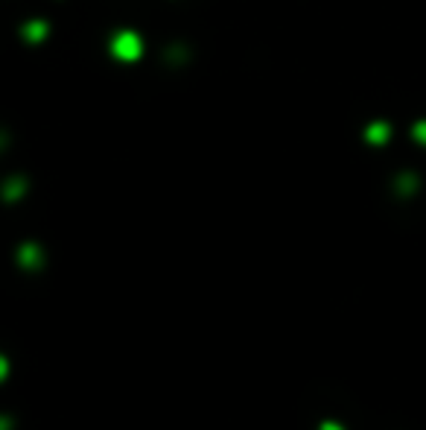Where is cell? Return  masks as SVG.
<instances>
[{"label":"cell","mask_w":426,"mask_h":430,"mask_svg":"<svg viewBox=\"0 0 426 430\" xmlns=\"http://www.w3.org/2000/svg\"><path fill=\"white\" fill-rule=\"evenodd\" d=\"M111 56L120 62H138L143 56V38L135 30H120L111 35Z\"/></svg>","instance_id":"6da1fadb"},{"label":"cell","mask_w":426,"mask_h":430,"mask_svg":"<svg viewBox=\"0 0 426 430\" xmlns=\"http://www.w3.org/2000/svg\"><path fill=\"white\" fill-rule=\"evenodd\" d=\"M391 138V126L385 123V120H374V123H368L365 129V141L368 143H374V147H385Z\"/></svg>","instance_id":"7a4b0ae2"},{"label":"cell","mask_w":426,"mask_h":430,"mask_svg":"<svg viewBox=\"0 0 426 430\" xmlns=\"http://www.w3.org/2000/svg\"><path fill=\"white\" fill-rule=\"evenodd\" d=\"M21 35H24L30 44H38V42H44V38L50 35V24H47V21H26L24 30H21Z\"/></svg>","instance_id":"3957f363"},{"label":"cell","mask_w":426,"mask_h":430,"mask_svg":"<svg viewBox=\"0 0 426 430\" xmlns=\"http://www.w3.org/2000/svg\"><path fill=\"white\" fill-rule=\"evenodd\" d=\"M18 258H21V264L26 267V269H35L38 264H41V249L38 246H33V243H26V246H21V252H18Z\"/></svg>","instance_id":"277c9868"},{"label":"cell","mask_w":426,"mask_h":430,"mask_svg":"<svg viewBox=\"0 0 426 430\" xmlns=\"http://www.w3.org/2000/svg\"><path fill=\"white\" fill-rule=\"evenodd\" d=\"M26 193V181L24 179H9L6 181V188H3V199H9V202H15V199H21Z\"/></svg>","instance_id":"5b68a950"},{"label":"cell","mask_w":426,"mask_h":430,"mask_svg":"<svg viewBox=\"0 0 426 430\" xmlns=\"http://www.w3.org/2000/svg\"><path fill=\"white\" fill-rule=\"evenodd\" d=\"M397 188H400V193H415L418 190V179L406 173V176L397 179Z\"/></svg>","instance_id":"8992f818"},{"label":"cell","mask_w":426,"mask_h":430,"mask_svg":"<svg viewBox=\"0 0 426 430\" xmlns=\"http://www.w3.org/2000/svg\"><path fill=\"white\" fill-rule=\"evenodd\" d=\"M411 138H415L418 143H423V147H426V120H418L415 126H411Z\"/></svg>","instance_id":"52a82bcc"},{"label":"cell","mask_w":426,"mask_h":430,"mask_svg":"<svg viewBox=\"0 0 426 430\" xmlns=\"http://www.w3.org/2000/svg\"><path fill=\"white\" fill-rule=\"evenodd\" d=\"M318 430H342V427H339L336 422H324V424H322V427H318Z\"/></svg>","instance_id":"ba28073f"}]
</instances>
